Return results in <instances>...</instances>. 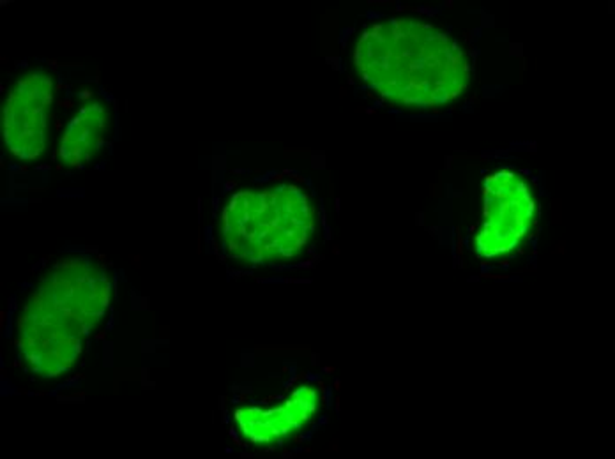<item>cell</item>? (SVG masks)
<instances>
[{
    "label": "cell",
    "instance_id": "cell-2",
    "mask_svg": "<svg viewBox=\"0 0 615 459\" xmlns=\"http://www.w3.org/2000/svg\"><path fill=\"white\" fill-rule=\"evenodd\" d=\"M112 300L110 276L98 262H57L32 290L16 318V350L34 375L57 378L82 355L89 334Z\"/></svg>",
    "mask_w": 615,
    "mask_h": 459
},
{
    "label": "cell",
    "instance_id": "cell-3",
    "mask_svg": "<svg viewBox=\"0 0 615 459\" xmlns=\"http://www.w3.org/2000/svg\"><path fill=\"white\" fill-rule=\"evenodd\" d=\"M317 228L310 192L297 184L243 189L221 212L223 249L248 265L285 263L304 253Z\"/></svg>",
    "mask_w": 615,
    "mask_h": 459
},
{
    "label": "cell",
    "instance_id": "cell-5",
    "mask_svg": "<svg viewBox=\"0 0 615 459\" xmlns=\"http://www.w3.org/2000/svg\"><path fill=\"white\" fill-rule=\"evenodd\" d=\"M55 83L46 71H32L15 83L2 110V134L9 152L32 161L46 149Z\"/></svg>",
    "mask_w": 615,
    "mask_h": 459
},
{
    "label": "cell",
    "instance_id": "cell-6",
    "mask_svg": "<svg viewBox=\"0 0 615 459\" xmlns=\"http://www.w3.org/2000/svg\"><path fill=\"white\" fill-rule=\"evenodd\" d=\"M320 394L315 385H299L275 406H244L235 412L239 433L253 445H275L306 428L317 417Z\"/></svg>",
    "mask_w": 615,
    "mask_h": 459
},
{
    "label": "cell",
    "instance_id": "cell-7",
    "mask_svg": "<svg viewBox=\"0 0 615 459\" xmlns=\"http://www.w3.org/2000/svg\"><path fill=\"white\" fill-rule=\"evenodd\" d=\"M110 124L108 108L99 101L83 105L67 122L60 138L59 154L64 165L82 168L103 149Z\"/></svg>",
    "mask_w": 615,
    "mask_h": 459
},
{
    "label": "cell",
    "instance_id": "cell-1",
    "mask_svg": "<svg viewBox=\"0 0 615 459\" xmlns=\"http://www.w3.org/2000/svg\"><path fill=\"white\" fill-rule=\"evenodd\" d=\"M354 67L392 105L433 110L458 99L472 80V62L447 30L419 18L368 25L354 46Z\"/></svg>",
    "mask_w": 615,
    "mask_h": 459
},
{
    "label": "cell",
    "instance_id": "cell-4",
    "mask_svg": "<svg viewBox=\"0 0 615 459\" xmlns=\"http://www.w3.org/2000/svg\"><path fill=\"white\" fill-rule=\"evenodd\" d=\"M532 186L514 170H497L483 184L481 223L474 233V251L483 260H501L526 242L536 223Z\"/></svg>",
    "mask_w": 615,
    "mask_h": 459
}]
</instances>
